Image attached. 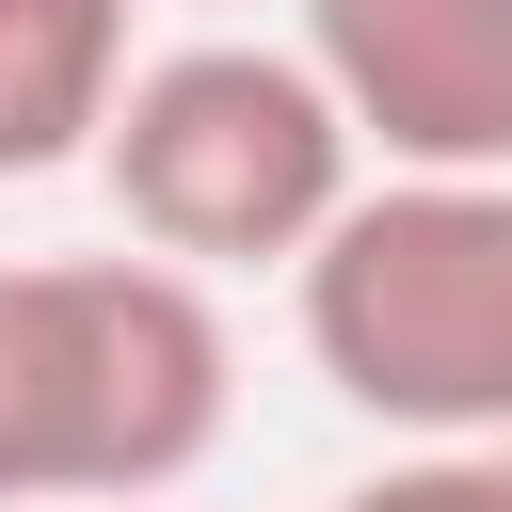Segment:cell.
<instances>
[{"label": "cell", "mask_w": 512, "mask_h": 512, "mask_svg": "<svg viewBox=\"0 0 512 512\" xmlns=\"http://www.w3.org/2000/svg\"><path fill=\"white\" fill-rule=\"evenodd\" d=\"M144 48H128V0H0V176H64L112 144Z\"/></svg>", "instance_id": "obj_5"}, {"label": "cell", "mask_w": 512, "mask_h": 512, "mask_svg": "<svg viewBox=\"0 0 512 512\" xmlns=\"http://www.w3.org/2000/svg\"><path fill=\"white\" fill-rule=\"evenodd\" d=\"M496 480H512V448H496Z\"/></svg>", "instance_id": "obj_7"}, {"label": "cell", "mask_w": 512, "mask_h": 512, "mask_svg": "<svg viewBox=\"0 0 512 512\" xmlns=\"http://www.w3.org/2000/svg\"><path fill=\"white\" fill-rule=\"evenodd\" d=\"M96 192L176 272H304L336 240V208L368 192V144H352V112L320 96L304 48L192 32L128 80V112L96 144Z\"/></svg>", "instance_id": "obj_3"}, {"label": "cell", "mask_w": 512, "mask_h": 512, "mask_svg": "<svg viewBox=\"0 0 512 512\" xmlns=\"http://www.w3.org/2000/svg\"><path fill=\"white\" fill-rule=\"evenodd\" d=\"M240 336L176 256L0 272V512H144L224 448Z\"/></svg>", "instance_id": "obj_1"}, {"label": "cell", "mask_w": 512, "mask_h": 512, "mask_svg": "<svg viewBox=\"0 0 512 512\" xmlns=\"http://www.w3.org/2000/svg\"><path fill=\"white\" fill-rule=\"evenodd\" d=\"M336 512H512V480H496V448H400V464H368Z\"/></svg>", "instance_id": "obj_6"}, {"label": "cell", "mask_w": 512, "mask_h": 512, "mask_svg": "<svg viewBox=\"0 0 512 512\" xmlns=\"http://www.w3.org/2000/svg\"><path fill=\"white\" fill-rule=\"evenodd\" d=\"M304 64L384 176H512V0H304Z\"/></svg>", "instance_id": "obj_4"}, {"label": "cell", "mask_w": 512, "mask_h": 512, "mask_svg": "<svg viewBox=\"0 0 512 512\" xmlns=\"http://www.w3.org/2000/svg\"><path fill=\"white\" fill-rule=\"evenodd\" d=\"M304 368L400 448H512V176H368L288 272Z\"/></svg>", "instance_id": "obj_2"}]
</instances>
